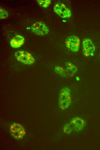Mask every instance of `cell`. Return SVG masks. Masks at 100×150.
<instances>
[{"label": "cell", "mask_w": 100, "mask_h": 150, "mask_svg": "<svg viewBox=\"0 0 100 150\" xmlns=\"http://www.w3.org/2000/svg\"><path fill=\"white\" fill-rule=\"evenodd\" d=\"M16 57L20 62L25 64L31 65L35 62L33 56L28 52L20 50L15 53Z\"/></svg>", "instance_id": "3957f363"}, {"label": "cell", "mask_w": 100, "mask_h": 150, "mask_svg": "<svg viewBox=\"0 0 100 150\" xmlns=\"http://www.w3.org/2000/svg\"><path fill=\"white\" fill-rule=\"evenodd\" d=\"M38 4L42 7H47L50 4L51 1L50 0H37Z\"/></svg>", "instance_id": "7c38bea8"}, {"label": "cell", "mask_w": 100, "mask_h": 150, "mask_svg": "<svg viewBox=\"0 0 100 150\" xmlns=\"http://www.w3.org/2000/svg\"><path fill=\"white\" fill-rule=\"evenodd\" d=\"M9 131L12 137L17 140L22 139L26 134L23 126L20 123L16 122H13L10 124Z\"/></svg>", "instance_id": "7a4b0ae2"}, {"label": "cell", "mask_w": 100, "mask_h": 150, "mask_svg": "<svg viewBox=\"0 0 100 150\" xmlns=\"http://www.w3.org/2000/svg\"><path fill=\"white\" fill-rule=\"evenodd\" d=\"M25 39L22 36L17 35L13 37L10 42L11 46L14 48H19L24 44Z\"/></svg>", "instance_id": "9c48e42d"}, {"label": "cell", "mask_w": 100, "mask_h": 150, "mask_svg": "<svg viewBox=\"0 0 100 150\" xmlns=\"http://www.w3.org/2000/svg\"><path fill=\"white\" fill-rule=\"evenodd\" d=\"M66 69L73 74L75 73L77 71L76 67L72 63L67 62L65 64Z\"/></svg>", "instance_id": "8fae6325"}, {"label": "cell", "mask_w": 100, "mask_h": 150, "mask_svg": "<svg viewBox=\"0 0 100 150\" xmlns=\"http://www.w3.org/2000/svg\"><path fill=\"white\" fill-rule=\"evenodd\" d=\"M55 71L57 74L63 77L70 76L72 74H73L67 69L66 70L63 67L58 66H55Z\"/></svg>", "instance_id": "30bf717a"}, {"label": "cell", "mask_w": 100, "mask_h": 150, "mask_svg": "<svg viewBox=\"0 0 100 150\" xmlns=\"http://www.w3.org/2000/svg\"><path fill=\"white\" fill-rule=\"evenodd\" d=\"M71 103L70 90L67 87L63 88L60 90L59 99V105L62 109L67 108Z\"/></svg>", "instance_id": "6da1fadb"}, {"label": "cell", "mask_w": 100, "mask_h": 150, "mask_svg": "<svg viewBox=\"0 0 100 150\" xmlns=\"http://www.w3.org/2000/svg\"><path fill=\"white\" fill-rule=\"evenodd\" d=\"M73 128L70 124H65L63 128L64 132L66 134H70L72 131Z\"/></svg>", "instance_id": "4fadbf2b"}, {"label": "cell", "mask_w": 100, "mask_h": 150, "mask_svg": "<svg viewBox=\"0 0 100 150\" xmlns=\"http://www.w3.org/2000/svg\"></svg>", "instance_id": "9a60e30c"}, {"label": "cell", "mask_w": 100, "mask_h": 150, "mask_svg": "<svg viewBox=\"0 0 100 150\" xmlns=\"http://www.w3.org/2000/svg\"><path fill=\"white\" fill-rule=\"evenodd\" d=\"M54 12L62 18H68L70 17L72 13L70 10L64 3H58L53 7Z\"/></svg>", "instance_id": "277c9868"}, {"label": "cell", "mask_w": 100, "mask_h": 150, "mask_svg": "<svg viewBox=\"0 0 100 150\" xmlns=\"http://www.w3.org/2000/svg\"><path fill=\"white\" fill-rule=\"evenodd\" d=\"M70 124L76 131L82 130L84 127L85 121L83 119L77 117H74L71 121Z\"/></svg>", "instance_id": "ba28073f"}, {"label": "cell", "mask_w": 100, "mask_h": 150, "mask_svg": "<svg viewBox=\"0 0 100 150\" xmlns=\"http://www.w3.org/2000/svg\"><path fill=\"white\" fill-rule=\"evenodd\" d=\"M9 14L4 9L0 7V18L1 19H5L7 17Z\"/></svg>", "instance_id": "5bb4252c"}, {"label": "cell", "mask_w": 100, "mask_h": 150, "mask_svg": "<svg viewBox=\"0 0 100 150\" xmlns=\"http://www.w3.org/2000/svg\"><path fill=\"white\" fill-rule=\"evenodd\" d=\"M66 46L67 48L73 52H76L79 49L80 40L79 38L75 35L70 36L66 41Z\"/></svg>", "instance_id": "8992f818"}, {"label": "cell", "mask_w": 100, "mask_h": 150, "mask_svg": "<svg viewBox=\"0 0 100 150\" xmlns=\"http://www.w3.org/2000/svg\"><path fill=\"white\" fill-rule=\"evenodd\" d=\"M82 52L86 57L93 56L94 55L95 48L91 40L89 38L83 39L82 42Z\"/></svg>", "instance_id": "52a82bcc"}, {"label": "cell", "mask_w": 100, "mask_h": 150, "mask_svg": "<svg viewBox=\"0 0 100 150\" xmlns=\"http://www.w3.org/2000/svg\"><path fill=\"white\" fill-rule=\"evenodd\" d=\"M31 30L36 34L41 36L47 35L49 31L45 24L41 21H37L34 23L31 26Z\"/></svg>", "instance_id": "5b68a950"}]
</instances>
